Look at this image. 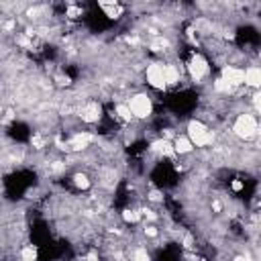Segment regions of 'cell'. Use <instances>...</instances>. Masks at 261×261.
Listing matches in <instances>:
<instances>
[{
  "label": "cell",
  "mask_w": 261,
  "mask_h": 261,
  "mask_svg": "<svg viewBox=\"0 0 261 261\" xmlns=\"http://www.w3.org/2000/svg\"><path fill=\"white\" fill-rule=\"evenodd\" d=\"M261 86V67L257 63H251L245 67V82H243V88L247 90H259Z\"/></svg>",
  "instance_id": "7"
},
{
  "label": "cell",
  "mask_w": 261,
  "mask_h": 261,
  "mask_svg": "<svg viewBox=\"0 0 261 261\" xmlns=\"http://www.w3.org/2000/svg\"><path fill=\"white\" fill-rule=\"evenodd\" d=\"M186 137L194 145V149H208L216 143V130L200 118H190L186 124Z\"/></svg>",
  "instance_id": "1"
},
{
  "label": "cell",
  "mask_w": 261,
  "mask_h": 261,
  "mask_svg": "<svg viewBox=\"0 0 261 261\" xmlns=\"http://www.w3.org/2000/svg\"><path fill=\"white\" fill-rule=\"evenodd\" d=\"M69 181H71V186H73L75 190H90V188H92V179H90V173H88L86 169H75V171L71 173Z\"/></svg>",
  "instance_id": "8"
},
{
  "label": "cell",
  "mask_w": 261,
  "mask_h": 261,
  "mask_svg": "<svg viewBox=\"0 0 261 261\" xmlns=\"http://www.w3.org/2000/svg\"><path fill=\"white\" fill-rule=\"evenodd\" d=\"M171 147H173V153L177 157H190L194 153V145L190 143V139L186 137V133H177L173 139H171Z\"/></svg>",
  "instance_id": "6"
},
{
  "label": "cell",
  "mask_w": 261,
  "mask_h": 261,
  "mask_svg": "<svg viewBox=\"0 0 261 261\" xmlns=\"http://www.w3.org/2000/svg\"><path fill=\"white\" fill-rule=\"evenodd\" d=\"M126 106L135 120H147L153 114V100L145 92H133L126 98Z\"/></svg>",
  "instance_id": "4"
},
{
  "label": "cell",
  "mask_w": 261,
  "mask_h": 261,
  "mask_svg": "<svg viewBox=\"0 0 261 261\" xmlns=\"http://www.w3.org/2000/svg\"><path fill=\"white\" fill-rule=\"evenodd\" d=\"M184 71L194 84H202L210 75V61L200 51H192L188 61L184 63Z\"/></svg>",
  "instance_id": "3"
},
{
  "label": "cell",
  "mask_w": 261,
  "mask_h": 261,
  "mask_svg": "<svg viewBox=\"0 0 261 261\" xmlns=\"http://www.w3.org/2000/svg\"><path fill=\"white\" fill-rule=\"evenodd\" d=\"M230 135L237 139V141H255L259 137V122H257V114L253 112H239L232 120V126H230Z\"/></svg>",
  "instance_id": "2"
},
{
  "label": "cell",
  "mask_w": 261,
  "mask_h": 261,
  "mask_svg": "<svg viewBox=\"0 0 261 261\" xmlns=\"http://www.w3.org/2000/svg\"><path fill=\"white\" fill-rule=\"evenodd\" d=\"M145 80H147V86L161 92L165 90V73H163V61H151L147 63L145 67Z\"/></svg>",
  "instance_id": "5"
}]
</instances>
